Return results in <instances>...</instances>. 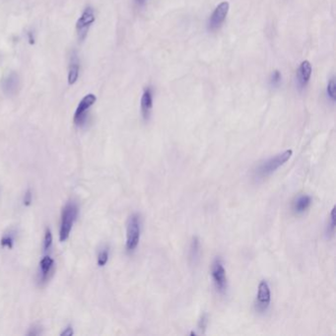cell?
<instances>
[{
  "mask_svg": "<svg viewBox=\"0 0 336 336\" xmlns=\"http://www.w3.org/2000/svg\"><path fill=\"white\" fill-rule=\"evenodd\" d=\"M95 21H96V15L94 8L91 6L86 7L76 22V31L79 39L83 40L86 37L89 29L91 28V26L94 24Z\"/></svg>",
  "mask_w": 336,
  "mask_h": 336,
  "instance_id": "obj_5",
  "label": "cell"
},
{
  "mask_svg": "<svg viewBox=\"0 0 336 336\" xmlns=\"http://www.w3.org/2000/svg\"><path fill=\"white\" fill-rule=\"evenodd\" d=\"M281 79H282V76H281V73L278 71V70H275L272 74H271V77H270V84L274 87L278 86L281 82Z\"/></svg>",
  "mask_w": 336,
  "mask_h": 336,
  "instance_id": "obj_21",
  "label": "cell"
},
{
  "mask_svg": "<svg viewBox=\"0 0 336 336\" xmlns=\"http://www.w3.org/2000/svg\"><path fill=\"white\" fill-rule=\"evenodd\" d=\"M136 1H138V2H143L144 0H136Z\"/></svg>",
  "mask_w": 336,
  "mask_h": 336,
  "instance_id": "obj_26",
  "label": "cell"
},
{
  "mask_svg": "<svg viewBox=\"0 0 336 336\" xmlns=\"http://www.w3.org/2000/svg\"><path fill=\"white\" fill-rule=\"evenodd\" d=\"M199 257H200V241L198 237H193L189 248V258L193 263H196L199 261Z\"/></svg>",
  "mask_w": 336,
  "mask_h": 336,
  "instance_id": "obj_15",
  "label": "cell"
},
{
  "mask_svg": "<svg viewBox=\"0 0 336 336\" xmlns=\"http://www.w3.org/2000/svg\"><path fill=\"white\" fill-rule=\"evenodd\" d=\"M97 102V97L94 94H87L82 98V100L79 102L76 111H75L74 121L75 125L77 126H83L87 122L88 118V111L94 104Z\"/></svg>",
  "mask_w": 336,
  "mask_h": 336,
  "instance_id": "obj_4",
  "label": "cell"
},
{
  "mask_svg": "<svg viewBox=\"0 0 336 336\" xmlns=\"http://www.w3.org/2000/svg\"><path fill=\"white\" fill-rule=\"evenodd\" d=\"M13 243H14V238L12 235H6L1 239L0 245L3 248H9L12 249L13 248Z\"/></svg>",
  "mask_w": 336,
  "mask_h": 336,
  "instance_id": "obj_19",
  "label": "cell"
},
{
  "mask_svg": "<svg viewBox=\"0 0 336 336\" xmlns=\"http://www.w3.org/2000/svg\"><path fill=\"white\" fill-rule=\"evenodd\" d=\"M313 72V67L312 64L309 60H304L300 64L298 73H297V80H298V85L300 88H305L307 84L309 83L311 76Z\"/></svg>",
  "mask_w": 336,
  "mask_h": 336,
  "instance_id": "obj_10",
  "label": "cell"
},
{
  "mask_svg": "<svg viewBox=\"0 0 336 336\" xmlns=\"http://www.w3.org/2000/svg\"><path fill=\"white\" fill-rule=\"evenodd\" d=\"M52 245V234L49 228H46L45 234H44V240H43V249L44 251H48L51 248Z\"/></svg>",
  "mask_w": 336,
  "mask_h": 336,
  "instance_id": "obj_16",
  "label": "cell"
},
{
  "mask_svg": "<svg viewBox=\"0 0 336 336\" xmlns=\"http://www.w3.org/2000/svg\"><path fill=\"white\" fill-rule=\"evenodd\" d=\"M79 72H80V63H79V58L76 52H73L70 58V63H69V68H68V75H67V81L68 84L74 85L79 78Z\"/></svg>",
  "mask_w": 336,
  "mask_h": 336,
  "instance_id": "obj_12",
  "label": "cell"
},
{
  "mask_svg": "<svg viewBox=\"0 0 336 336\" xmlns=\"http://www.w3.org/2000/svg\"><path fill=\"white\" fill-rule=\"evenodd\" d=\"M311 204H312L311 196L307 195V194H302L295 199V201L293 203V210L297 214H303L305 211H307L309 209Z\"/></svg>",
  "mask_w": 336,
  "mask_h": 336,
  "instance_id": "obj_13",
  "label": "cell"
},
{
  "mask_svg": "<svg viewBox=\"0 0 336 336\" xmlns=\"http://www.w3.org/2000/svg\"><path fill=\"white\" fill-rule=\"evenodd\" d=\"M211 276L217 292L223 294L227 289V275L223 262L220 259H216L212 263Z\"/></svg>",
  "mask_w": 336,
  "mask_h": 336,
  "instance_id": "obj_6",
  "label": "cell"
},
{
  "mask_svg": "<svg viewBox=\"0 0 336 336\" xmlns=\"http://www.w3.org/2000/svg\"><path fill=\"white\" fill-rule=\"evenodd\" d=\"M292 154H293L292 150H286L283 153L277 154L276 156L271 157L268 160H265L255 170V178L257 180H262L269 177L281 166H283L291 158Z\"/></svg>",
  "mask_w": 336,
  "mask_h": 336,
  "instance_id": "obj_1",
  "label": "cell"
},
{
  "mask_svg": "<svg viewBox=\"0 0 336 336\" xmlns=\"http://www.w3.org/2000/svg\"><path fill=\"white\" fill-rule=\"evenodd\" d=\"M153 108V94L152 90L147 88L141 97V113L145 120H148Z\"/></svg>",
  "mask_w": 336,
  "mask_h": 336,
  "instance_id": "obj_11",
  "label": "cell"
},
{
  "mask_svg": "<svg viewBox=\"0 0 336 336\" xmlns=\"http://www.w3.org/2000/svg\"><path fill=\"white\" fill-rule=\"evenodd\" d=\"M207 323H208V318H207V315L206 314H203L199 320V323H198V327L200 330H205L206 329V326H207Z\"/></svg>",
  "mask_w": 336,
  "mask_h": 336,
  "instance_id": "obj_22",
  "label": "cell"
},
{
  "mask_svg": "<svg viewBox=\"0 0 336 336\" xmlns=\"http://www.w3.org/2000/svg\"><path fill=\"white\" fill-rule=\"evenodd\" d=\"M108 261H109V251L108 250L101 251L98 256V265L101 267L105 266Z\"/></svg>",
  "mask_w": 336,
  "mask_h": 336,
  "instance_id": "obj_18",
  "label": "cell"
},
{
  "mask_svg": "<svg viewBox=\"0 0 336 336\" xmlns=\"http://www.w3.org/2000/svg\"><path fill=\"white\" fill-rule=\"evenodd\" d=\"M72 335H73V330L71 327H68L67 329H65L63 333H61V336H71Z\"/></svg>",
  "mask_w": 336,
  "mask_h": 336,
  "instance_id": "obj_25",
  "label": "cell"
},
{
  "mask_svg": "<svg viewBox=\"0 0 336 336\" xmlns=\"http://www.w3.org/2000/svg\"><path fill=\"white\" fill-rule=\"evenodd\" d=\"M271 302V292H270V287L267 283V281L262 280V282L259 285V290H258V295H257V301H256V310L259 313H265Z\"/></svg>",
  "mask_w": 336,
  "mask_h": 336,
  "instance_id": "obj_7",
  "label": "cell"
},
{
  "mask_svg": "<svg viewBox=\"0 0 336 336\" xmlns=\"http://www.w3.org/2000/svg\"><path fill=\"white\" fill-rule=\"evenodd\" d=\"M32 192L31 189H28L25 196H24V205L25 206H30L32 203Z\"/></svg>",
  "mask_w": 336,
  "mask_h": 336,
  "instance_id": "obj_23",
  "label": "cell"
},
{
  "mask_svg": "<svg viewBox=\"0 0 336 336\" xmlns=\"http://www.w3.org/2000/svg\"><path fill=\"white\" fill-rule=\"evenodd\" d=\"M336 80L335 78H332L329 85H328V89H327V92H328V96L331 98V100L333 102L336 101Z\"/></svg>",
  "mask_w": 336,
  "mask_h": 336,
  "instance_id": "obj_17",
  "label": "cell"
},
{
  "mask_svg": "<svg viewBox=\"0 0 336 336\" xmlns=\"http://www.w3.org/2000/svg\"><path fill=\"white\" fill-rule=\"evenodd\" d=\"M336 231V207L333 208L332 213H331V218H330V223H329V234L334 235Z\"/></svg>",
  "mask_w": 336,
  "mask_h": 336,
  "instance_id": "obj_20",
  "label": "cell"
},
{
  "mask_svg": "<svg viewBox=\"0 0 336 336\" xmlns=\"http://www.w3.org/2000/svg\"><path fill=\"white\" fill-rule=\"evenodd\" d=\"M20 86V77L16 72H10L1 80V90L8 97H13L18 94Z\"/></svg>",
  "mask_w": 336,
  "mask_h": 336,
  "instance_id": "obj_9",
  "label": "cell"
},
{
  "mask_svg": "<svg viewBox=\"0 0 336 336\" xmlns=\"http://www.w3.org/2000/svg\"><path fill=\"white\" fill-rule=\"evenodd\" d=\"M27 36H28V40H29V43H30V44H35V42H36V38H35L34 32H32V31H29V32H28V34H27Z\"/></svg>",
  "mask_w": 336,
  "mask_h": 336,
  "instance_id": "obj_24",
  "label": "cell"
},
{
  "mask_svg": "<svg viewBox=\"0 0 336 336\" xmlns=\"http://www.w3.org/2000/svg\"><path fill=\"white\" fill-rule=\"evenodd\" d=\"M140 233H141V222L138 214H132L128 221L126 227V251L128 253H133L138 247L140 241Z\"/></svg>",
  "mask_w": 336,
  "mask_h": 336,
  "instance_id": "obj_3",
  "label": "cell"
},
{
  "mask_svg": "<svg viewBox=\"0 0 336 336\" xmlns=\"http://www.w3.org/2000/svg\"><path fill=\"white\" fill-rule=\"evenodd\" d=\"M230 5L227 1L221 2L212 13L209 21H208V29L210 31H215L221 27L224 23L225 19L228 15Z\"/></svg>",
  "mask_w": 336,
  "mask_h": 336,
  "instance_id": "obj_8",
  "label": "cell"
},
{
  "mask_svg": "<svg viewBox=\"0 0 336 336\" xmlns=\"http://www.w3.org/2000/svg\"><path fill=\"white\" fill-rule=\"evenodd\" d=\"M54 265V261L48 257L45 256L42 258V260L39 262V268H40V280L42 282H45L48 279V275L50 274L52 268Z\"/></svg>",
  "mask_w": 336,
  "mask_h": 336,
  "instance_id": "obj_14",
  "label": "cell"
},
{
  "mask_svg": "<svg viewBox=\"0 0 336 336\" xmlns=\"http://www.w3.org/2000/svg\"><path fill=\"white\" fill-rule=\"evenodd\" d=\"M78 216V207L74 202H68L61 214V223L59 230V240L60 242H65L70 235L72 226L74 224Z\"/></svg>",
  "mask_w": 336,
  "mask_h": 336,
  "instance_id": "obj_2",
  "label": "cell"
}]
</instances>
